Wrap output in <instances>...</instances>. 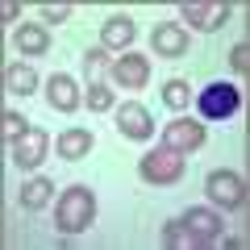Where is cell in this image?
<instances>
[{"label":"cell","instance_id":"cell-1","mask_svg":"<svg viewBox=\"0 0 250 250\" xmlns=\"http://www.w3.org/2000/svg\"><path fill=\"white\" fill-rule=\"evenodd\" d=\"M92 221H96V196H92L83 184L67 188V192L59 196V208H54L59 233H80V229H88Z\"/></svg>","mask_w":250,"mask_h":250},{"label":"cell","instance_id":"cell-2","mask_svg":"<svg viewBox=\"0 0 250 250\" xmlns=\"http://www.w3.org/2000/svg\"><path fill=\"white\" fill-rule=\"evenodd\" d=\"M205 192H208V200H213V208H225V213H233V208L246 205V179H242L238 171H208Z\"/></svg>","mask_w":250,"mask_h":250},{"label":"cell","instance_id":"cell-3","mask_svg":"<svg viewBox=\"0 0 250 250\" xmlns=\"http://www.w3.org/2000/svg\"><path fill=\"white\" fill-rule=\"evenodd\" d=\"M108 80H113L117 88H125V92H142L146 83H150V59H146V54L125 50L121 59L108 62Z\"/></svg>","mask_w":250,"mask_h":250},{"label":"cell","instance_id":"cell-4","mask_svg":"<svg viewBox=\"0 0 250 250\" xmlns=\"http://www.w3.org/2000/svg\"><path fill=\"white\" fill-rule=\"evenodd\" d=\"M196 104H200V117H205V121H225V117L238 113L242 96H238L233 83H208V88L196 96Z\"/></svg>","mask_w":250,"mask_h":250},{"label":"cell","instance_id":"cell-5","mask_svg":"<svg viewBox=\"0 0 250 250\" xmlns=\"http://www.w3.org/2000/svg\"><path fill=\"white\" fill-rule=\"evenodd\" d=\"M138 171H142L146 184H175V179L184 175V159H179L175 150H167V146H159V150L142 154Z\"/></svg>","mask_w":250,"mask_h":250},{"label":"cell","instance_id":"cell-6","mask_svg":"<svg viewBox=\"0 0 250 250\" xmlns=\"http://www.w3.org/2000/svg\"><path fill=\"white\" fill-rule=\"evenodd\" d=\"M179 13L200 34H213V29H221L229 21V4H221V0H188V4H179Z\"/></svg>","mask_w":250,"mask_h":250},{"label":"cell","instance_id":"cell-7","mask_svg":"<svg viewBox=\"0 0 250 250\" xmlns=\"http://www.w3.org/2000/svg\"><path fill=\"white\" fill-rule=\"evenodd\" d=\"M163 146H167V150H175V154L200 150V146H205V125L192 121V117H175V121L163 129Z\"/></svg>","mask_w":250,"mask_h":250},{"label":"cell","instance_id":"cell-8","mask_svg":"<svg viewBox=\"0 0 250 250\" xmlns=\"http://www.w3.org/2000/svg\"><path fill=\"white\" fill-rule=\"evenodd\" d=\"M46 150H50V138H46V129H38V125H29L25 134L13 142V163H17L21 171H34L46 163Z\"/></svg>","mask_w":250,"mask_h":250},{"label":"cell","instance_id":"cell-9","mask_svg":"<svg viewBox=\"0 0 250 250\" xmlns=\"http://www.w3.org/2000/svg\"><path fill=\"white\" fill-rule=\"evenodd\" d=\"M179 221H184V225H188V233L196 238V246H208V242H217V238H221V229H225L221 213H213V208H188Z\"/></svg>","mask_w":250,"mask_h":250},{"label":"cell","instance_id":"cell-10","mask_svg":"<svg viewBox=\"0 0 250 250\" xmlns=\"http://www.w3.org/2000/svg\"><path fill=\"white\" fill-rule=\"evenodd\" d=\"M117 129H121L125 138H134V142H146V138L154 134V121H150V113H146L138 100H125V104L117 108Z\"/></svg>","mask_w":250,"mask_h":250},{"label":"cell","instance_id":"cell-11","mask_svg":"<svg viewBox=\"0 0 250 250\" xmlns=\"http://www.w3.org/2000/svg\"><path fill=\"white\" fill-rule=\"evenodd\" d=\"M150 46L159 59H179V54H188V29L175 25V21H163V25H154Z\"/></svg>","mask_w":250,"mask_h":250},{"label":"cell","instance_id":"cell-12","mask_svg":"<svg viewBox=\"0 0 250 250\" xmlns=\"http://www.w3.org/2000/svg\"><path fill=\"white\" fill-rule=\"evenodd\" d=\"M46 104L54 108V113H75L80 108V88H75L71 75H50L46 80Z\"/></svg>","mask_w":250,"mask_h":250},{"label":"cell","instance_id":"cell-13","mask_svg":"<svg viewBox=\"0 0 250 250\" xmlns=\"http://www.w3.org/2000/svg\"><path fill=\"white\" fill-rule=\"evenodd\" d=\"M134 38H138V25L129 17H108L104 25H100V46H104V50L125 54L129 46H134Z\"/></svg>","mask_w":250,"mask_h":250},{"label":"cell","instance_id":"cell-14","mask_svg":"<svg viewBox=\"0 0 250 250\" xmlns=\"http://www.w3.org/2000/svg\"><path fill=\"white\" fill-rule=\"evenodd\" d=\"M92 154V129H67V134H59V159H67V163H80V159H88Z\"/></svg>","mask_w":250,"mask_h":250},{"label":"cell","instance_id":"cell-15","mask_svg":"<svg viewBox=\"0 0 250 250\" xmlns=\"http://www.w3.org/2000/svg\"><path fill=\"white\" fill-rule=\"evenodd\" d=\"M13 42H17V50L25 54V59L50 50V34H46V25H21L17 34H13Z\"/></svg>","mask_w":250,"mask_h":250},{"label":"cell","instance_id":"cell-16","mask_svg":"<svg viewBox=\"0 0 250 250\" xmlns=\"http://www.w3.org/2000/svg\"><path fill=\"white\" fill-rule=\"evenodd\" d=\"M50 192H54V184H50L46 175H34V179H25V188H21V208H29V213L46 208V205H50Z\"/></svg>","mask_w":250,"mask_h":250},{"label":"cell","instance_id":"cell-17","mask_svg":"<svg viewBox=\"0 0 250 250\" xmlns=\"http://www.w3.org/2000/svg\"><path fill=\"white\" fill-rule=\"evenodd\" d=\"M4 88L17 92V96H29V92L38 88V71L29 62H9V67H4Z\"/></svg>","mask_w":250,"mask_h":250},{"label":"cell","instance_id":"cell-18","mask_svg":"<svg viewBox=\"0 0 250 250\" xmlns=\"http://www.w3.org/2000/svg\"><path fill=\"white\" fill-rule=\"evenodd\" d=\"M163 104L167 108H188L192 104V83L188 80H167L163 83Z\"/></svg>","mask_w":250,"mask_h":250},{"label":"cell","instance_id":"cell-19","mask_svg":"<svg viewBox=\"0 0 250 250\" xmlns=\"http://www.w3.org/2000/svg\"><path fill=\"white\" fill-rule=\"evenodd\" d=\"M163 242H167L171 250H196V238L188 233L184 221H167V225H163Z\"/></svg>","mask_w":250,"mask_h":250},{"label":"cell","instance_id":"cell-20","mask_svg":"<svg viewBox=\"0 0 250 250\" xmlns=\"http://www.w3.org/2000/svg\"><path fill=\"white\" fill-rule=\"evenodd\" d=\"M29 129V121H25V113H17V108H9V113H0V134H4V142H17L21 134Z\"/></svg>","mask_w":250,"mask_h":250},{"label":"cell","instance_id":"cell-21","mask_svg":"<svg viewBox=\"0 0 250 250\" xmlns=\"http://www.w3.org/2000/svg\"><path fill=\"white\" fill-rule=\"evenodd\" d=\"M88 104H92V113H108L113 108V92H108L104 80H88Z\"/></svg>","mask_w":250,"mask_h":250},{"label":"cell","instance_id":"cell-22","mask_svg":"<svg viewBox=\"0 0 250 250\" xmlns=\"http://www.w3.org/2000/svg\"><path fill=\"white\" fill-rule=\"evenodd\" d=\"M108 62H113V59H108V50H104V46L88 50V54H83V71H88V80H100V75L108 71Z\"/></svg>","mask_w":250,"mask_h":250},{"label":"cell","instance_id":"cell-23","mask_svg":"<svg viewBox=\"0 0 250 250\" xmlns=\"http://www.w3.org/2000/svg\"><path fill=\"white\" fill-rule=\"evenodd\" d=\"M229 67H233L238 75L250 71V46H246V42H233V50H229Z\"/></svg>","mask_w":250,"mask_h":250},{"label":"cell","instance_id":"cell-24","mask_svg":"<svg viewBox=\"0 0 250 250\" xmlns=\"http://www.w3.org/2000/svg\"><path fill=\"white\" fill-rule=\"evenodd\" d=\"M71 17V4H42V21L46 25H62Z\"/></svg>","mask_w":250,"mask_h":250},{"label":"cell","instance_id":"cell-25","mask_svg":"<svg viewBox=\"0 0 250 250\" xmlns=\"http://www.w3.org/2000/svg\"><path fill=\"white\" fill-rule=\"evenodd\" d=\"M0 17H4V21H17V17H21V4H17V0H4V9H0Z\"/></svg>","mask_w":250,"mask_h":250}]
</instances>
